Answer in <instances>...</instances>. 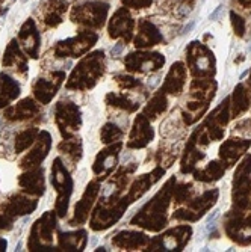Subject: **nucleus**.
<instances>
[{
	"mask_svg": "<svg viewBox=\"0 0 251 252\" xmlns=\"http://www.w3.org/2000/svg\"><path fill=\"white\" fill-rule=\"evenodd\" d=\"M230 17H232V25H233V28L236 29V33L238 35H242L244 33V28H245V21H244V18H241L236 12H230Z\"/></svg>",
	"mask_w": 251,
	"mask_h": 252,
	"instance_id": "10",
	"label": "nucleus"
},
{
	"mask_svg": "<svg viewBox=\"0 0 251 252\" xmlns=\"http://www.w3.org/2000/svg\"><path fill=\"white\" fill-rule=\"evenodd\" d=\"M216 215H218V210L212 212V215H209V216H208V222H211L212 219H215V218H216Z\"/></svg>",
	"mask_w": 251,
	"mask_h": 252,
	"instance_id": "15",
	"label": "nucleus"
},
{
	"mask_svg": "<svg viewBox=\"0 0 251 252\" xmlns=\"http://www.w3.org/2000/svg\"><path fill=\"white\" fill-rule=\"evenodd\" d=\"M194 26H195V23H194V21H192V23H189V25H188V26L185 28V32L188 33V32H189V31H191V29H192Z\"/></svg>",
	"mask_w": 251,
	"mask_h": 252,
	"instance_id": "16",
	"label": "nucleus"
},
{
	"mask_svg": "<svg viewBox=\"0 0 251 252\" xmlns=\"http://www.w3.org/2000/svg\"><path fill=\"white\" fill-rule=\"evenodd\" d=\"M65 123L62 126L61 130H64V127H68V126H72V127H76V123L79 121V117H76V112H74V107L72 106H65L62 109V106H59L58 109V123Z\"/></svg>",
	"mask_w": 251,
	"mask_h": 252,
	"instance_id": "8",
	"label": "nucleus"
},
{
	"mask_svg": "<svg viewBox=\"0 0 251 252\" xmlns=\"http://www.w3.org/2000/svg\"><path fill=\"white\" fill-rule=\"evenodd\" d=\"M241 3L247 6V5H250V3H251V0H241Z\"/></svg>",
	"mask_w": 251,
	"mask_h": 252,
	"instance_id": "17",
	"label": "nucleus"
},
{
	"mask_svg": "<svg viewBox=\"0 0 251 252\" xmlns=\"http://www.w3.org/2000/svg\"><path fill=\"white\" fill-rule=\"evenodd\" d=\"M64 79L62 73H56L53 74L52 79H41L38 80V83L35 85V94L36 97L42 101V103H47L52 95H55L56 89L61 85V80Z\"/></svg>",
	"mask_w": 251,
	"mask_h": 252,
	"instance_id": "2",
	"label": "nucleus"
},
{
	"mask_svg": "<svg viewBox=\"0 0 251 252\" xmlns=\"http://www.w3.org/2000/svg\"><path fill=\"white\" fill-rule=\"evenodd\" d=\"M221 12H224V8H222V6H218V8L211 14V17H209V18H211L212 21H215V20L221 15Z\"/></svg>",
	"mask_w": 251,
	"mask_h": 252,
	"instance_id": "12",
	"label": "nucleus"
},
{
	"mask_svg": "<svg viewBox=\"0 0 251 252\" xmlns=\"http://www.w3.org/2000/svg\"><path fill=\"white\" fill-rule=\"evenodd\" d=\"M121 49H123V45H121V44H118L117 47L112 50V53H113V55H117V53H120V52H121Z\"/></svg>",
	"mask_w": 251,
	"mask_h": 252,
	"instance_id": "13",
	"label": "nucleus"
},
{
	"mask_svg": "<svg viewBox=\"0 0 251 252\" xmlns=\"http://www.w3.org/2000/svg\"><path fill=\"white\" fill-rule=\"evenodd\" d=\"M20 185L26 190L35 192V193H42L44 192V180H42V171H34L31 174L23 175L20 180Z\"/></svg>",
	"mask_w": 251,
	"mask_h": 252,
	"instance_id": "6",
	"label": "nucleus"
},
{
	"mask_svg": "<svg viewBox=\"0 0 251 252\" xmlns=\"http://www.w3.org/2000/svg\"><path fill=\"white\" fill-rule=\"evenodd\" d=\"M247 74H248V70H247V71H244V73H242V74H241V79H244V77H245V76H247Z\"/></svg>",
	"mask_w": 251,
	"mask_h": 252,
	"instance_id": "18",
	"label": "nucleus"
},
{
	"mask_svg": "<svg viewBox=\"0 0 251 252\" xmlns=\"http://www.w3.org/2000/svg\"><path fill=\"white\" fill-rule=\"evenodd\" d=\"M36 133H38L36 128H31V130L28 128L26 131H23V133L17 137V141H15V151L20 153V151H23L25 148H28V147L32 144V141L35 139Z\"/></svg>",
	"mask_w": 251,
	"mask_h": 252,
	"instance_id": "9",
	"label": "nucleus"
},
{
	"mask_svg": "<svg viewBox=\"0 0 251 252\" xmlns=\"http://www.w3.org/2000/svg\"><path fill=\"white\" fill-rule=\"evenodd\" d=\"M21 2H26V0H21Z\"/></svg>",
	"mask_w": 251,
	"mask_h": 252,
	"instance_id": "20",
	"label": "nucleus"
},
{
	"mask_svg": "<svg viewBox=\"0 0 251 252\" xmlns=\"http://www.w3.org/2000/svg\"><path fill=\"white\" fill-rule=\"evenodd\" d=\"M52 183L58 189V195H59L58 202H56V210H58L59 216H65L68 199H70V195H72L73 183H72V178L68 177L67 171L64 169L59 158L55 160V165L52 168Z\"/></svg>",
	"mask_w": 251,
	"mask_h": 252,
	"instance_id": "1",
	"label": "nucleus"
},
{
	"mask_svg": "<svg viewBox=\"0 0 251 252\" xmlns=\"http://www.w3.org/2000/svg\"><path fill=\"white\" fill-rule=\"evenodd\" d=\"M20 93L18 85L8 76L0 74V107L6 106L8 101L15 98Z\"/></svg>",
	"mask_w": 251,
	"mask_h": 252,
	"instance_id": "3",
	"label": "nucleus"
},
{
	"mask_svg": "<svg viewBox=\"0 0 251 252\" xmlns=\"http://www.w3.org/2000/svg\"><path fill=\"white\" fill-rule=\"evenodd\" d=\"M11 226V220H8L5 216L0 215V230H5V228H9Z\"/></svg>",
	"mask_w": 251,
	"mask_h": 252,
	"instance_id": "11",
	"label": "nucleus"
},
{
	"mask_svg": "<svg viewBox=\"0 0 251 252\" xmlns=\"http://www.w3.org/2000/svg\"><path fill=\"white\" fill-rule=\"evenodd\" d=\"M248 52L251 53V42H250V45H248Z\"/></svg>",
	"mask_w": 251,
	"mask_h": 252,
	"instance_id": "19",
	"label": "nucleus"
},
{
	"mask_svg": "<svg viewBox=\"0 0 251 252\" xmlns=\"http://www.w3.org/2000/svg\"><path fill=\"white\" fill-rule=\"evenodd\" d=\"M41 136H42V139H39L38 147L25 160H23L21 166H28V163H31L29 166H32V163H39L41 160L47 156V151L50 147V136H49V133H41Z\"/></svg>",
	"mask_w": 251,
	"mask_h": 252,
	"instance_id": "4",
	"label": "nucleus"
},
{
	"mask_svg": "<svg viewBox=\"0 0 251 252\" xmlns=\"http://www.w3.org/2000/svg\"><path fill=\"white\" fill-rule=\"evenodd\" d=\"M6 249V240L0 239V251H5Z\"/></svg>",
	"mask_w": 251,
	"mask_h": 252,
	"instance_id": "14",
	"label": "nucleus"
},
{
	"mask_svg": "<svg viewBox=\"0 0 251 252\" xmlns=\"http://www.w3.org/2000/svg\"><path fill=\"white\" fill-rule=\"evenodd\" d=\"M36 207V202H31L26 198H15L14 201H11L9 204V210L12 212V215H25V213H31L34 209Z\"/></svg>",
	"mask_w": 251,
	"mask_h": 252,
	"instance_id": "7",
	"label": "nucleus"
},
{
	"mask_svg": "<svg viewBox=\"0 0 251 252\" xmlns=\"http://www.w3.org/2000/svg\"><path fill=\"white\" fill-rule=\"evenodd\" d=\"M38 107L36 104L26 98V100H23L21 103H18L17 106H14L12 109H9L6 112V115L8 118H12V120H23V118H31L34 113H36Z\"/></svg>",
	"mask_w": 251,
	"mask_h": 252,
	"instance_id": "5",
	"label": "nucleus"
}]
</instances>
